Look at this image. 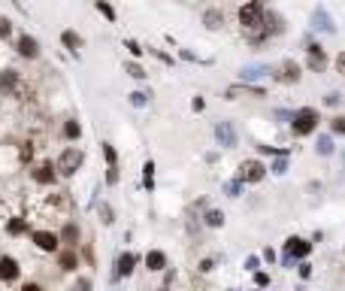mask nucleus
I'll return each mask as SVG.
<instances>
[{"label": "nucleus", "instance_id": "1", "mask_svg": "<svg viewBox=\"0 0 345 291\" xmlns=\"http://www.w3.org/2000/svg\"><path fill=\"white\" fill-rule=\"evenodd\" d=\"M318 121H321V115L315 106H300L291 115V131H294V137H309L318 131Z\"/></svg>", "mask_w": 345, "mask_h": 291}, {"label": "nucleus", "instance_id": "2", "mask_svg": "<svg viewBox=\"0 0 345 291\" xmlns=\"http://www.w3.org/2000/svg\"><path fill=\"white\" fill-rule=\"evenodd\" d=\"M264 18H267V12H264V3L261 0H249L245 6H239V24H242V30L264 27Z\"/></svg>", "mask_w": 345, "mask_h": 291}, {"label": "nucleus", "instance_id": "3", "mask_svg": "<svg viewBox=\"0 0 345 291\" xmlns=\"http://www.w3.org/2000/svg\"><path fill=\"white\" fill-rule=\"evenodd\" d=\"M82 161H85V152H82V149H76V146H67V149L58 155L55 167H58V173H61V176H73V173L82 167Z\"/></svg>", "mask_w": 345, "mask_h": 291}, {"label": "nucleus", "instance_id": "4", "mask_svg": "<svg viewBox=\"0 0 345 291\" xmlns=\"http://www.w3.org/2000/svg\"><path fill=\"white\" fill-rule=\"evenodd\" d=\"M264 176H267V167H264L261 161H255V158L242 161V164H239V173H236L239 182H261Z\"/></svg>", "mask_w": 345, "mask_h": 291}, {"label": "nucleus", "instance_id": "5", "mask_svg": "<svg viewBox=\"0 0 345 291\" xmlns=\"http://www.w3.org/2000/svg\"><path fill=\"white\" fill-rule=\"evenodd\" d=\"M300 76H303V70H300V64H294V61H282V64L273 70V79H279V82H285V85L300 82Z\"/></svg>", "mask_w": 345, "mask_h": 291}, {"label": "nucleus", "instance_id": "6", "mask_svg": "<svg viewBox=\"0 0 345 291\" xmlns=\"http://www.w3.org/2000/svg\"><path fill=\"white\" fill-rule=\"evenodd\" d=\"M15 49H18V55L27 58V61L39 58V43H36V36H30V33H21L18 43H15Z\"/></svg>", "mask_w": 345, "mask_h": 291}, {"label": "nucleus", "instance_id": "7", "mask_svg": "<svg viewBox=\"0 0 345 291\" xmlns=\"http://www.w3.org/2000/svg\"><path fill=\"white\" fill-rule=\"evenodd\" d=\"M224 94H227V100H236V97H267V91L261 85H245V82L242 85H230Z\"/></svg>", "mask_w": 345, "mask_h": 291}, {"label": "nucleus", "instance_id": "8", "mask_svg": "<svg viewBox=\"0 0 345 291\" xmlns=\"http://www.w3.org/2000/svg\"><path fill=\"white\" fill-rule=\"evenodd\" d=\"M306 52H309V70L324 73V70H327V55H324V49H321L318 43H312V46H306Z\"/></svg>", "mask_w": 345, "mask_h": 291}, {"label": "nucleus", "instance_id": "9", "mask_svg": "<svg viewBox=\"0 0 345 291\" xmlns=\"http://www.w3.org/2000/svg\"><path fill=\"white\" fill-rule=\"evenodd\" d=\"M55 176H58V167H55L52 161H42V164H36V170H33V182H39V185H52Z\"/></svg>", "mask_w": 345, "mask_h": 291}, {"label": "nucleus", "instance_id": "10", "mask_svg": "<svg viewBox=\"0 0 345 291\" xmlns=\"http://www.w3.org/2000/svg\"><path fill=\"white\" fill-rule=\"evenodd\" d=\"M33 243H36L42 252H55V249H58V243H61V237H58V234H52V231H36V234H33Z\"/></svg>", "mask_w": 345, "mask_h": 291}, {"label": "nucleus", "instance_id": "11", "mask_svg": "<svg viewBox=\"0 0 345 291\" xmlns=\"http://www.w3.org/2000/svg\"><path fill=\"white\" fill-rule=\"evenodd\" d=\"M285 252H288L291 258H306V255L312 252V243H306V240H300V237H291V240L285 243Z\"/></svg>", "mask_w": 345, "mask_h": 291}, {"label": "nucleus", "instance_id": "12", "mask_svg": "<svg viewBox=\"0 0 345 291\" xmlns=\"http://www.w3.org/2000/svg\"><path fill=\"white\" fill-rule=\"evenodd\" d=\"M215 137H218V143H221L224 149H233V146H236V134H233V124H230V121H221V124L215 128Z\"/></svg>", "mask_w": 345, "mask_h": 291}, {"label": "nucleus", "instance_id": "13", "mask_svg": "<svg viewBox=\"0 0 345 291\" xmlns=\"http://www.w3.org/2000/svg\"><path fill=\"white\" fill-rule=\"evenodd\" d=\"M61 46H64L70 55H76V58H79V49H82V36H79L76 30H64V33H61Z\"/></svg>", "mask_w": 345, "mask_h": 291}, {"label": "nucleus", "instance_id": "14", "mask_svg": "<svg viewBox=\"0 0 345 291\" xmlns=\"http://www.w3.org/2000/svg\"><path fill=\"white\" fill-rule=\"evenodd\" d=\"M15 276H18V261L9 258V255H3V258H0V279H3V282H12Z\"/></svg>", "mask_w": 345, "mask_h": 291}, {"label": "nucleus", "instance_id": "15", "mask_svg": "<svg viewBox=\"0 0 345 291\" xmlns=\"http://www.w3.org/2000/svg\"><path fill=\"white\" fill-rule=\"evenodd\" d=\"M133 264H136V258L130 255V252H124V255H118V261H115V276H130L133 273Z\"/></svg>", "mask_w": 345, "mask_h": 291}, {"label": "nucleus", "instance_id": "16", "mask_svg": "<svg viewBox=\"0 0 345 291\" xmlns=\"http://www.w3.org/2000/svg\"><path fill=\"white\" fill-rule=\"evenodd\" d=\"M15 88H18V73L15 70H3L0 73V91L3 94H12Z\"/></svg>", "mask_w": 345, "mask_h": 291}, {"label": "nucleus", "instance_id": "17", "mask_svg": "<svg viewBox=\"0 0 345 291\" xmlns=\"http://www.w3.org/2000/svg\"><path fill=\"white\" fill-rule=\"evenodd\" d=\"M203 24H206L209 30H218V27L224 24V12H221V9H206V12H203Z\"/></svg>", "mask_w": 345, "mask_h": 291}, {"label": "nucleus", "instance_id": "18", "mask_svg": "<svg viewBox=\"0 0 345 291\" xmlns=\"http://www.w3.org/2000/svg\"><path fill=\"white\" fill-rule=\"evenodd\" d=\"M312 27L333 30V21H330V15H327V9H324V6H318V9H315V15H312Z\"/></svg>", "mask_w": 345, "mask_h": 291}, {"label": "nucleus", "instance_id": "19", "mask_svg": "<svg viewBox=\"0 0 345 291\" xmlns=\"http://www.w3.org/2000/svg\"><path fill=\"white\" fill-rule=\"evenodd\" d=\"M58 237H61V243H67V246L73 249V246L79 243V228H76V225L70 222V225H64V231H61Z\"/></svg>", "mask_w": 345, "mask_h": 291}, {"label": "nucleus", "instance_id": "20", "mask_svg": "<svg viewBox=\"0 0 345 291\" xmlns=\"http://www.w3.org/2000/svg\"><path fill=\"white\" fill-rule=\"evenodd\" d=\"M145 267H149V270H164V267H167V255L158 252V249L149 252V255H145Z\"/></svg>", "mask_w": 345, "mask_h": 291}, {"label": "nucleus", "instance_id": "21", "mask_svg": "<svg viewBox=\"0 0 345 291\" xmlns=\"http://www.w3.org/2000/svg\"><path fill=\"white\" fill-rule=\"evenodd\" d=\"M64 137H67V140H79V137H82V124H79L76 118L64 121Z\"/></svg>", "mask_w": 345, "mask_h": 291}, {"label": "nucleus", "instance_id": "22", "mask_svg": "<svg viewBox=\"0 0 345 291\" xmlns=\"http://www.w3.org/2000/svg\"><path fill=\"white\" fill-rule=\"evenodd\" d=\"M142 185H145L149 191L155 188V161H145V164H142Z\"/></svg>", "mask_w": 345, "mask_h": 291}, {"label": "nucleus", "instance_id": "23", "mask_svg": "<svg viewBox=\"0 0 345 291\" xmlns=\"http://www.w3.org/2000/svg\"><path fill=\"white\" fill-rule=\"evenodd\" d=\"M94 6H97V12H100L106 21H115V18H118L115 9H112V3H106V0H94Z\"/></svg>", "mask_w": 345, "mask_h": 291}, {"label": "nucleus", "instance_id": "24", "mask_svg": "<svg viewBox=\"0 0 345 291\" xmlns=\"http://www.w3.org/2000/svg\"><path fill=\"white\" fill-rule=\"evenodd\" d=\"M79 267V258H76V252L70 249V252H61V270H76Z\"/></svg>", "mask_w": 345, "mask_h": 291}, {"label": "nucleus", "instance_id": "25", "mask_svg": "<svg viewBox=\"0 0 345 291\" xmlns=\"http://www.w3.org/2000/svg\"><path fill=\"white\" fill-rule=\"evenodd\" d=\"M124 73H127V76H133V79H145V76H149V73H145L136 61H127V64H124Z\"/></svg>", "mask_w": 345, "mask_h": 291}, {"label": "nucleus", "instance_id": "26", "mask_svg": "<svg viewBox=\"0 0 345 291\" xmlns=\"http://www.w3.org/2000/svg\"><path fill=\"white\" fill-rule=\"evenodd\" d=\"M315 149H318V155H333V140L330 137H318Z\"/></svg>", "mask_w": 345, "mask_h": 291}, {"label": "nucleus", "instance_id": "27", "mask_svg": "<svg viewBox=\"0 0 345 291\" xmlns=\"http://www.w3.org/2000/svg\"><path fill=\"white\" fill-rule=\"evenodd\" d=\"M206 225H209V228H221V225H224V213L209 210V213H206Z\"/></svg>", "mask_w": 345, "mask_h": 291}, {"label": "nucleus", "instance_id": "28", "mask_svg": "<svg viewBox=\"0 0 345 291\" xmlns=\"http://www.w3.org/2000/svg\"><path fill=\"white\" fill-rule=\"evenodd\" d=\"M6 231H9V234H24V231H27V219H12V222L6 225Z\"/></svg>", "mask_w": 345, "mask_h": 291}, {"label": "nucleus", "instance_id": "29", "mask_svg": "<svg viewBox=\"0 0 345 291\" xmlns=\"http://www.w3.org/2000/svg\"><path fill=\"white\" fill-rule=\"evenodd\" d=\"M264 73H270V70H267V67H249V70H242L239 76H242V79H258V76H264Z\"/></svg>", "mask_w": 345, "mask_h": 291}, {"label": "nucleus", "instance_id": "30", "mask_svg": "<svg viewBox=\"0 0 345 291\" xmlns=\"http://www.w3.org/2000/svg\"><path fill=\"white\" fill-rule=\"evenodd\" d=\"M145 103H149V94H145V91H133V94H130V106L139 109V106H145Z\"/></svg>", "mask_w": 345, "mask_h": 291}, {"label": "nucleus", "instance_id": "31", "mask_svg": "<svg viewBox=\"0 0 345 291\" xmlns=\"http://www.w3.org/2000/svg\"><path fill=\"white\" fill-rule=\"evenodd\" d=\"M103 155H106V164H109V167L118 164V152L112 149V143H103Z\"/></svg>", "mask_w": 345, "mask_h": 291}, {"label": "nucleus", "instance_id": "32", "mask_svg": "<svg viewBox=\"0 0 345 291\" xmlns=\"http://www.w3.org/2000/svg\"><path fill=\"white\" fill-rule=\"evenodd\" d=\"M124 49H127V52H130V55H133V58H139V55H142V52H145V49H142V46H139V43H136V39H124Z\"/></svg>", "mask_w": 345, "mask_h": 291}, {"label": "nucleus", "instance_id": "33", "mask_svg": "<svg viewBox=\"0 0 345 291\" xmlns=\"http://www.w3.org/2000/svg\"><path fill=\"white\" fill-rule=\"evenodd\" d=\"M330 131L339 134V137H345V115H336V118L330 121Z\"/></svg>", "mask_w": 345, "mask_h": 291}, {"label": "nucleus", "instance_id": "34", "mask_svg": "<svg viewBox=\"0 0 345 291\" xmlns=\"http://www.w3.org/2000/svg\"><path fill=\"white\" fill-rule=\"evenodd\" d=\"M97 213H100L103 225H112V210H109V203H100V206H97Z\"/></svg>", "mask_w": 345, "mask_h": 291}, {"label": "nucleus", "instance_id": "35", "mask_svg": "<svg viewBox=\"0 0 345 291\" xmlns=\"http://www.w3.org/2000/svg\"><path fill=\"white\" fill-rule=\"evenodd\" d=\"M18 158H21V161H30V158H33V146H30V143H24V146L18 149Z\"/></svg>", "mask_w": 345, "mask_h": 291}, {"label": "nucleus", "instance_id": "36", "mask_svg": "<svg viewBox=\"0 0 345 291\" xmlns=\"http://www.w3.org/2000/svg\"><path fill=\"white\" fill-rule=\"evenodd\" d=\"M106 182H109V185H115V182H118V164H112V167L106 170Z\"/></svg>", "mask_w": 345, "mask_h": 291}, {"label": "nucleus", "instance_id": "37", "mask_svg": "<svg viewBox=\"0 0 345 291\" xmlns=\"http://www.w3.org/2000/svg\"><path fill=\"white\" fill-rule=\"evenodd\" d=\"M70 291H91V279H85V276H82V279H76V285H73Z\"/></svg>", "mask_w": 345, "mask_h": 291}, {"label": "nucleus", "instance_id": "38", "mask_svg": "<svg viewBox=\"0 0 345 291\" xmlns=\"http://www.w3.org/2000/svg\"><path fill=\"white\" fill-rule=\"evenodd\" d=\"M258 152H264V155H288L285 149H273V146H258Z\"/></svg>", "mask_w": 345, "mask_h": 291}, {"label": "nucleus", "instance_id": "39", "mask_svg": "<svg viewBox=\"0 0 345 291\" xmlns=\"http://www.w3.org/2000/svg\"><path fill=\"white\" fill-rule=\"evenodd\" d=\"M9 33H12V24H9L6 18H0V39H6Z\"/></svg>", "mask_w": 345, "mask_h": 291}, {"label": "nucleus", "instance_id": "40", "mask_svg": "<svg viewBox=\"0 0 345 291\" xmlns=\"http://www.w3.org/2000/svg\"><path fill=\"white\" fill-rule=\"evenodd\" d=\"M191 109H194V112H203V109H206V100H203V97H194V100H191Z\"/></svg>", "mask_w": 345, "mask_h": 291}, {"label": "nucleus", "instance_id": "41", "mask_svg": "<svg viewBox=\"0 0 345 291\" xmlns=\"http://www.w3.org/2000/svg\"><path fill=\"white\" fill-rule=\"evenodd\" d=\"M288 170V164H285V155H279V161L273 164V173H285Z\"/></svg>", "mask_w": 345, "mask_h": 291}, {"label": "nucleus", "instance_id": "42", "mask_svg": "<svg viewBox=\"0 0 345 291\" xmlns=\"http://www.w3.org/2000/svg\"><path fill=\"white\" fill-rule=\"evenodd\" d=\"M255 285H258V288H267V285H270V276H267V273H258V276H255Z\"/></svg>", "mask_w": 345, "mask_h": 291}, {"label": "nucleus", "instance_id": "43", "mask_svg": "<svg viewBox=\"0 0 345 291\" xmlns=\"http://www.w3.org/2000/svg\"><path fill=\"white\" fill-rule=\"evenodd\" d=\"M339 100H342V97H339V94H336V91H333V94H327V97H324V103H327V106H339Z\"/></svg>", "mask_w": 345, "mask_h": 291}, {"label": "nucleus", "instance_id": "44", "mask_svg": "<svg viewBox=\"0 0 345 291\" xmlns=\"http://www.w3.org/2000/svg\"><path fill=\"white\" fill-rule=\"evenodd\" d=\"M236 191H239V179H236V182H230V185H227V194H230V197H236Z\"/></svg>", "mask_w": 345, "mask_h": 291}, {"label": "nucleus", "instance_id": "45", "mask_svg": "<svg viewBox=\"0 0 345 291\" xmlns=\"http://www.w3.org/2000/svg\"><path fill=\"white\" fill-rule=\"evenodd\" d=\"M264 261L273 264V261H276V252H273V249H264Z\"/></svg>", "mask_w": 345, "mask_h": 291}, {"label": "nucleus", "instance_id": "46", "mask_svg": "<svg viewBox=\"0 0 345 291\" xmlns=\"http://www.w3.org/2000/svg\"><path fill=\"white\" fill-rule=\"evenodd\" d=\"M300 276H303V279H309V276H312V267H309V264H303V267H300Z\"/></svg>", "mask_w": 345, "mask_h": 291}, {"label": "nucleus", "instance_id": "47", "mask_svg": "<svg viewBox=\"0 0 345 291\" xmlns=\"http://www.w3.org/2000/svg\"><path fill=\"white\" fill-rule=\"evenodd\" d=\"M336 67L345 73V52H339V55H336Z\"/></svg>", "mask_w": 345, "mask_h": 291}, {"label": "nucleus", "instance_id": "48", "mask_svg": "<svg viewBox=\"0 0 345 291\" xmlns=\"http://www.w3.org/2000/svg\"><path fill=\"white\" fill-rule=\"evenodd\" d=\"M200 270H203V273H209V270H212V261H209V258H206V261H200Z\"/></svg>", "mask_w": 345, "mask_h": 291}, {"label": "nucleus", "instance_id": "49", "mask_svg": "<svg viewBox=\"0 0 345 291\" xmlns=\"http://www.w3.org/2000/svg\"><path fill=\"white\" fill-rule=\"evenodd\" d=\"M21 291H39V285H33V282H30V285H24Z\"/></svg>", "mask_w": 345, "mask_h": 291}]
</instances>
